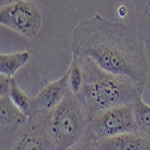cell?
Returning <instances> with one entry per match:
<instances>
[{
    "label": "cell",
    "instance_id": "obj_1",
    "mask_svg": "<svg viewBox=\"0 0 150 150\" xmlns=\"http://www.w3.org/2000/svg\"><path fill=\"white\" fill-rule=\"evenodd\" d=\"M145 48L136 28L100 15L78 23L70 45L73 55L89 58L109 73L143 84L149 72Z\"/></svg>",
    "mask_w": 150,
    "mask_h": 150
},
{
    "label": "cell",
    "instance_id": "obj_2",
    "mask_svg": "<svg viewBox=\"0 0 150 150\" xmlns=\"http://www.w3.org/2000/svg\"><path fill=\"white\" fill-rule=\"evenodd\" d=\"M83 67L84 84L77 95L82 101L89 120L107 109L131 105L144 90L143 83L109 73L84 57H78Z\"/></svg>",
    "mask_w": 150,
    "mask_h": 150
},
{
    "label": "cell",
    "instance_id": "obj_3",
    "mask_svg": "<svg viewBox=\"0 0 150 150\" xmlns=\"http://www.w3.org/2000/svg\"><path fill=\"white\" fill-rule=\"evenodd\" d=\"M89 122L79 97L69 93L64 101L48 113V130L55 150H69L79 143L89 129Z\"/></svg>",
    "mask_w": 150,
    "mask_h": 150
},
{
    "label": "cell",
    "instance_id": "obj_4",
    "mask_svg": "<svg viewBox=\"0 0 150 150\" xmlns=\"http://www.w3.org/2000/svg\"><path fill=\"white\" fill-rule=\"evenodd\" d=\"M0 24L27 39H34L41 30L42 15L33 1L17 0L0 7Z\"/></svg>",
    "mask_w": 150,
    "mask_h": 150
},
{
    "label": "cell",
    "instance_id": "obj_5",
    "mask_svg": "<svg viewBox=\"0 0 150 150\" xmlns=\"http://www.w3.org/2000/svg\"><path fill=\"white\" fill-rule=\"evenodd\" d=\"M48 114L29 118L28 122L10 139L1 142L3 150H55L48 130Z\"/></svg>",
    "mask_w": 150,
    "mask_h": 150
},
{
    "label": "cell",
    "instance_id": "obj_6",
    "mask_svg": "<svg viewBox=\"0 0 150 150\" xmlns=\"http://www.w3.org/2000/svg\"><path fill=\"white\" fill-rule=\"evenodd\" d=\"M89 130L97 139L114 137L124 133L138 132L131 105H124L101 112L89 122Z\"/></svg>",
    "mask_w": 150,
    "mask_h": 150
},
{
    "label": "cell",
    "instance_id": "obj_7",
    "mask_svg": "<svg viewBox=\"0 0 150 150\" xmlns=\"http://www.w3.org/2000/svg\"><path fill=\"white\" fill-rule=\"evenodd\" d=\"M71 93L69 88V76L67 72L57 81L48 82L40 90L31 102V109L29 118H33L39 114H48L58 107L67 94Z\"/></svg>",
    "mask_w": 150,
    "mask_h": 150
},
{
    "label": "cell",
    "instance_id": "obj_8",
    "mask_svg": "<svg viewBox=\"0 0 150 150\" xmlns=\"http://www.w3.org/2000/svg\"><path fill=\"white\" fill-rule=\"evenodd\" d=\"M29 120V117L18 109L8 96H0V127L1 142L10 139Z\"/></svg>",
    "mask_w": 150,
    "mask_h": 150
},
{
    "label": "cell",
    "instance_id": "obj_9",
    "mask_svg": "<svg viewBox=\"0 0 150 150\" xmlns=\"http://www.w3.org/2000/svg\"><path fill=\"white\" fill-rule=\"evenodd\" d=\"M98 150H150V138L138 132L97 139Z\"/></svg>",
    "mask_w": 150,
    "mask_h": 150
},
{
    "label": "cell",
    "instance_id": "obj_10",
    "mask_svg": "<svg viewBox=\"0 0 150 150\" xmlns=\"http://www.w3.org/2000/svg\"><path fill=\"white\" fill-rule=\"evenodd\" d=\"M137 30L141 34L144 45L150 51V0H133Z\"/></svg>",
    "mask_w": 150,
    "mask_h": 150
},
{
    "label": "cell",
    "instance_id": "obj_11",
    "mask_svg": "<svg viewBox=\"0 0 150 150\" xmlns=\"http://www.w3.org/2000/svg\"><path fill=\"white\" fill-rule=\"evenodd\" d=\"M30 58L29 52H16V53H1L0 55V74L13 78L19 69L28 62Z\"/></svg>",
    "mask_w": 150,
    "mask_h": 150
},
{
    "label": "cell",
    "instance_id": "obj_12",
    "mask_svg": "<svg viewBox=\"0 0 150 150\" xmlns=\"http://www.w3.org/2000/svg\"><path fill=\"white\" fill-rule=\"evenodd\" d=\"M132 107L138 133L150 138V106L143 101L141 95L133 101Z\"/></svg>",
    "mask_w": 150,
    "mask_h": 150
},
{
    "label": "cell",
    "instance_id": "obj_13",
    "mask_svg": "<svg viewBox=\"0 0 150 150\" xmlns=\"http://www.w3.org/2000/svg\"><path fill=\"white\" fill-rule=\"evenodd\" d=\"M66 72L69 76L70 91L74 95H78L83 88V84H84V73H83V67L81 64V60L77 55L72 54L71 64Z\"/></svg>",
    "mask_w": 150,
    "mask_h": 150
},
{
    "label": "cell",
    "instance_id": "obj_14",
    "mask_svg": "<svg viewBox=\"0 0 150 150\" xmlns=\"http://www.w3.org/2000/svg\"><path fill=\"white\" fill-rule=\"evenodd\" d=\"M8 97L11 98V101L15 103V106L18 109H21L24 114H27L28 117L30 115L33 98L29 97L25 93H24L19 88V85L17 84V82H16L15 78H11V88H10Z\"/></svg>",
    "mask_w": 150,
    "mask_h": 150
},
{
    "label": "cell",
    "instance_id": "obj_15",
    "mask_svg": "<svg viewBox=\"0 0 150 150\" xmlns=\"http://www.w3.org/2000/svg\"><path fill=\"white\" fill-rule=\"evenodd\" d=\"M69 150H98L97 138L95 137V134L88 129L85 136L83 137V139Z\"/></svg>",
    "mask_w": 150,
    "mask_h": 150
},
{
    "label": "cell",
    "instance_id": "obj_16",
    "mask_svg": "<svg viewBox=\"0 0 150 150\" xmlns=\"http://www.w3.org/2000/svg\"><path fill=\"white\" fill-rule=\"evenodd\" d=\"M11 88V78L0 74V96H8Z\"/></svg>",
    "mask_w": 150,
    "mask_h": 150
},
{
    "label": "cell",
    "instance_id": "obj_17",
    "mask_svg": "<svg viewBox=\"0 0 150 150\" xmlns=\"http://www.w3.org/2000/svg\"><path fill=\"white\" fill-rule=\"evenodd\" d=\"M17 1V0H0V6H4V5H8V4H12Z\"/></svg>",
    "mask_w": 150,
    "mask_h": 150
}]
</instances>
